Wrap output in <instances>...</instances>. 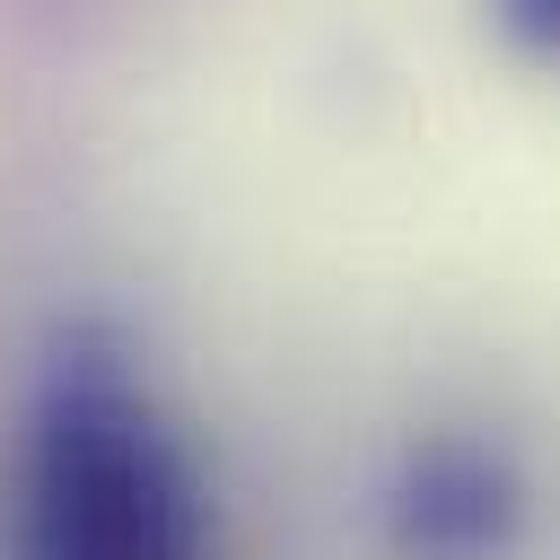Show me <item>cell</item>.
Masks as SVG:
<instances>
[{
  "instance_id": "1",
  "label": "cell",
  "mask_w": 560,
  "mask_h": 560,
  "mask_svg": "<svg viewBox=\"0 0 560 560\" xmlns=\"http://www.w3.org/2000/svg\"><path fill=\"white\" fill-rule=\"evenodd\" d=\"M18 560H210V490L105 332H70L35 376Z\"/></svg>"
},
{
  "instance_id": "2",
  "label": "cell",
  "mask_w": 560,
  "mask_h": 560,
  "mask_svg": "<svg viewBox=\"0 0 560 560\" xmlns=\"http://www.w3.org/2000/svg\"><path fill=\"white\" fill-rule=\"evenodd\" d=\"M525 534V472L481 438H429L385 490V542L402 560H508Z\"/></svg>"
},
{
  "instance_id": "3",
  "label": "cell",
  "mask_w": 560,
  "mask_h": 560,
  "mask_svg": "<svg viewBox=\"0 0 560 560\" xmlns=\"http://www.w3.org/2000/svg\"><path fill=\"white\" fill-rule=\"evenodd\" d=\"M499 18H508V35H525L534 52L560 61V0H499Z\"/></svg>"
}]
</instances>
